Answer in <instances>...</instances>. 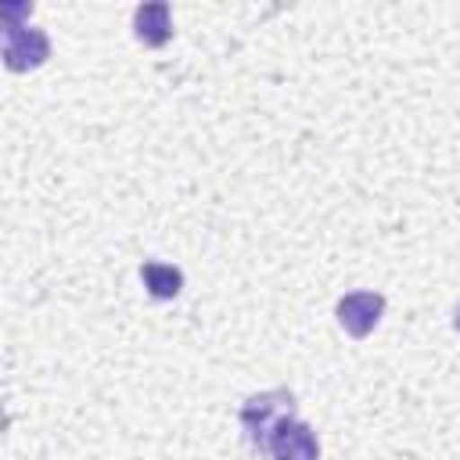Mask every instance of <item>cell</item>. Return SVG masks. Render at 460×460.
<instances>
[{
	"label": "cell",
	"instance_id": "obj_5",
	"mask_svg": "<svg viewBox=\"0 0 460 460\" xmlns=\"http://www.w3.org/2000/svg\"><path fill=\"white\" fill-rule=\"evenodd\" d=\"M133 36H137L144 47H162V43H169V36H172L169 4H162V0L140 4V7L133 11Z\"/></svg>",
	"mask_w": 460,
	"mask_h": 460
},
{
	"label": "cell",
	"instance_id": "obj_2",
	"mask_svg": "<svg viewBox=\"0 0 460 460\" xmlns=\"http://www.w3.org/2000/svg\"><path fill=\"white\" fill-rule=\"evenodd\" d=\"M50 58V40L43 29L32 25H7L4 32V65L11 72H29L40 68Z\"/></svg>",
	"mask_w": 460,
	"mask_h": 460
},
{
	"label": "cell",
	"instance_id": "obj_1",
	"mask_svg": "<svg viewBox=\"0 0 460 460\" xmlns=\"http://www.w3.org/2000/svg\"><path fill=\"white\" fill-rule=\"evenodd\" d=\"M295 413V395L288 388H273V392H262V395H252L244 406H241V428H244V438L252 449L266 453L270 446V435L277 431L280 420H288Z\"/></svg>",
	"mask_w": 460,
	"mask_h": 460
},
{
	"label": "cell",
	"instance_id": "obj_7",
	"mask_svg": "<svg viewBox=\"0 0 460 460\" xmlns=\"http://www.w3.org/2000/svg\"><path fill=\"white\" fill-rule=\"evenodd\" d=\"M453 327L460 331V305H456V316H453Z\"/></svg>",
	"mask_w": 460,
	"mask_h": 460
},
{
	"label": "cell",
	"instance_id": "obj_4",
	"mask_svg": "<svg viewBox=\"0 0 460 460\" xmlns=\"http://www.w3.org/2000/svg\"><path fill=\"white\" fill-rule=\"evenodd\" d=\"M334 313H338V323L345 327V334L367 338V334L377 327L381 313H385V298H381L377 291H352V295H345V298L338 302Z\"/></svg>",
	"mask_w": 460,
	"mask_h": 460
},
{
	"label": "cell",
	"instance_id": "obj_3",
	"mask_svg": "<svg viewBox=\"0 0 460 460\" xmlns=\"http://www.w3.org/2000/svg\"><path fill=\"white\" fill-rule=\"evenodd\" d=\"M266 453H270L273 460H320V442H316V435H313V428H309L305 420L288 417V420H280L277 431L270 435Z\"/></svg>",
	"mask_w": 460,
	"mask_h": 460
},
{
	"label": "cell",
	"instance_id": "obj_6",
	"mask_svg": "<svg viewBox=\"0 0 460 460\" xmlns=\"http://www.w3.org/2000/svg\"><path fill=\"white\" fill-rule=\"evenodd\" d=\"M140 280L147 288L151 298H176L183 288V273L169 262H144L140 266Z\"/></svg>",
	"mask_w": 460,
	"mask_h": 460
}]
</instances>
